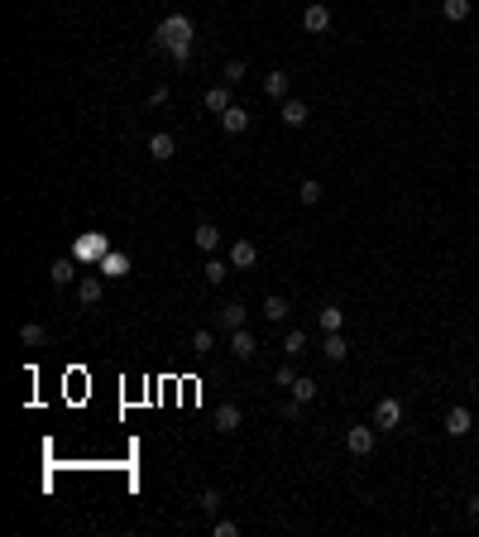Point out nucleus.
Returning a JSON list of instances; mask_svg holds the SVG:
<instances>
[{
    "label": "nucleus",
    "mask_w": 479,
    "mask_h": 537,
    "mask_svg": "<svg viewBox=\"0 0 479 537\" xmlns=\"http://www.w3.org/2000/svg\"><path fill=\"white\" fill-rule=\"evenodd\" d=\"M149 48H163V53H173V63H187L192 58V19L187 14H168V19L154 29Z\"/></svg>",
    "instance_id": "f257e3e1"
},
{
    "label": "nucleus",
    "mask_w": 479,
    "mask_h": 537,
    "mask_svg": "<svg viewBox=\"0 0 479 537\" xmlns=\"http://www.w3.org/2000/svg\"><path fill=\"white\" fill-rule=\"evenodd\" d=\"M302 29H307V34H326V29H331V10H326L321 0H312V5L302 10Z\"/></svg>",
    "instance_id": "f03ea898"
},
{
    "label": "nucleus",
    "mask_w": 479,
    "mask_h": 537,
    "mask_svg": "<svg viewBox=\"0 0 479 537\" xmlns=\"http://www.w3.org/2000/svg\"><path fill=\"white\" fill-rule=\"evenodd\" d=\"M398 423H402V403H398V398H379V408H374V427L393 432Z\"/></svg>",
    "instance_id": "7ed1b4c3"
},
{
    "label": "nucleus",
    "mask_w": 479,
    "mask_h": 537,
    "mask_svg": "<svg viewBox=\"0 0 479 537\" xmlns=\"http://www.w3.org/2000/svg\"><path fill=\"white\" fill-rule=\"evenodd\" d=\"M173 154H178V139H173L168 130H159V134H149V159H154V163H168Z\"/></svg>",
    "instance_id": "20e7f679"
},
{
    "label": "nucleus",
    "mask_w": 479,
    "mask_h": 537,
    "mask_svg": "<svg viewBox=\"0 0 479 537\" xmlns=\"http://www.w3.org/2000/svg\"><path fill=\"white\" fill-rule=\"evenodd\" d=\"M96 269H101V278H125V274H130V259H125L120 250H105V254L96 259Z\"/></svg>",
    "instance_id": "39448f33"
},
{
    "label": "nucleus",
    "mask_w": 479,
    "mask_h": 537,
    "mask_svg": "<svg viewBox=\"0 0 479 537\" xmlns=\"http://www.w3.org/2000/svg\"><path fill=\"white\" fill-rule=\"evenodd\" d=\"M254 350H259L254 331H249V326H235V331H230V355H235V360H249Z\"/></svg>",
    "instance_id": "423d86ee"
},
{
    "label": "nucleus",
    "mask_w": 479,
    "mask_h": 537,
    "mask_svg": "<svg viewBox=\"0 0 479 537\" xmlns=\"http://www.w3.org/2000/svg\"><path fill=\"white\" fill-rule=\"evenodd\" d=\"M230 264H235V269H254V264H259V245H254V240H235V245H230Z\"/></svg>",
    "instance_id": "0eeeda50"
},
{
    "label": "nucleus",
    "mask_w": 479,
    "mask_h": 537,
    "mask_svg": "<svg viewBox=\"0 0 479 537\" xmlns=\"http://www.w3.org/2000/svg\"><path fill=\"white\" fill-rule=\"evenodd\" d=\"M216 120H221V130H225V134H245V130H249V110H245V106L221 110Z\"/></svg>",
    "instance_id": "6e6552de"
},
{
    "label": "nucleus",
    "mask_w": 479,
    "mask_h": 537,
    "mask_svg": "<svg viewBox=\"0 0 479 537\" xmlns=\"http://www.w3.org/2000/svg\"><path fill=\"white\" fill-rule=\"evenodd\" d=\"M192 240H196V250H206V254H216V250H221V225H211V221H201V225L192 230Z\"/></svg>",
    "instance_id": "1a4fd4ad"
},
{
    "label": "nucleus",
    "mask_w": 479,
    "mask_h": 537,
    "mask_svg": "<svg viewBox=\"0 0 479 537\" xmlns=\"http://www.w3.org/2000/svg\"><path fill=\"white\" fill-rule=\"evenodd\" d=\"M321 355H326L331 365H340V360L350 355V341H345L340 331H326V341H321Z\"/></svg>",
    "instance_id": "9d476101"
},
{
    "label": "nucleus",
    "mask_w": 479,
    "mask_h": 537,
    "mask_svg": "<svg viewBox=\"0 0 479 537\" xmlns=\"http://www.w3.org/2000/svg\"><path fill=\"white\" fill-rule=\"evenodd\" d=\"M307 115H312V110H307V101H292V97L278 106V120H283V125H292V130H302V125H307Z\"/></svg>",
    "instance_id": "9b49d317"
},
{
    "label": "nucleus",
    "mask_w": 479,
    "mask_h": 537,
    "mask_svg": "<svg viewBox=\"0 0 479 537\" xmlns=\"http://www.w3.org/2000/svg\"><path fill=\"white\" fill-rule=\"evenodd\" d=\"M240 423H245L240 403H221L216 408V432H240Z\"/></svg>",
    "instance_id": "f8f14e48"
},
{
    "label": "nucleus",
    "mask_w": 479,
    "mask_h": 537,
    "mask_svg": "<svg viewBox=\"0 0 479 537\" xmlns=\"http://www.w3.org/2000/svg\"><path fill=\"white\" fill-rule=\"evenodd\" d=\"M374 432H379V427H350L345 446H350L355 456H369V451H374Z\"/></svg>",
    "instance_id": "ddd939ff"
},
{
    "label": "nucleus",
    "mask_w": 479,
    "mask_h": 537,
    "mask_svg": "<svg viewBox=\"0 0 479 537\" xmlns=\"http://www.w3.org/2000/svg\"><path fill=\"white\" fill-rule=\"evenodd\" d=\"M48 278H53V288H68V283L77 278V259H53V264H48Z\"/></svg>",
    "instance_id": "4468645a"
},
{
    "label": "nucleus",
    "mask_w": 479,
    "mask_h": 537,
    "mask_svg": "<svg viewBox=\"0 0 479 537\" xmlns=\"http://www.w3.org/2000/svg\"><path fill=\"white\" fill-rule=\"evenodd\" d=\"M201 101H206V110H211V115H221V110H230V106H235V101H230V87H225V82H221V87H206V97H201Z\"/></svg>",
    "instance_id": "2eb2a0df"
},
{
    "label": "nucleus",
    "mask_w": 479,
    "mask_h": 537,
    "mask_svg": "<svg viewBox=\"0 0 479 537\" xmlns=\"http://www.w3.org/2000/svg\"><path fill=\"white\" fill-rule=\"evenodd\" d=\"M245 322H249V307L230 298V303L221 307V326H225V331H235V326H245Z\"/></svg>",
    "instance_id": "dca6fc26"
},
{
    "label": "nucleus",
    "mask_w": 479,
    "mask_h": 537,
    "mask_svg": "<svg viewBox=\"0 0 479 537\" xmlns=\"http://www.w3.org/2000/svg\"><path fill=\"white\" fill-rule=\"evenodd\" d=\"M470 427H475L470 408H451V413H446V432H451V436H470Z\"/></svg>",
    "instance_id": "f3484780"
},
{
    "label": "nucleus",
    "mask_w": 479,
    "mask_h": 537,
    "mask_svg": "<svg viewBox=\"0 0 479 537\" xmlns=\"http://www.w3.org/2000/svg\"><path fill=\"white\" fill-rule=\"evenodd\" d=\"M101 293H105V278H82V283H77V303H82V307H96Z\"/></svg>",
    "instance_id": "a211bd4d"
},
{
    "label": "nucleus",
    "mask_w": 479,
    "mask_h": 537,
    "mask_svg": "<svg viewBox=\"0 0 479 537\" xmlns=\"http://www.w3.org/2000/svg\"><path fill=\"white\" fill-rule=\"evenodd\" d=\"M287 394H292V403H302V408H307V403L321 394V384H316V379H292V384H287Z\"/></svg>",
    "instance_id": "6ab92c4d"
},
{
    "label": "nucleus",
    "mask_w": 479,
    "mask_h": 537,
    "mask_svg": "<svg viewBox=\"0 0 479 537\" xmlns=\"http://www.w3.org/2000/svg\"><path fill=\"white\" fill-rule=\"evenodd\" d=\"M230 269H235V264H230V259H216V254H211V259L201 264V274H206V283H216V288L225 283V274H230Z\"/></svg>",
    "instance_id": "aec40b11"
},
{
    "label": "nucleus",
    "mask_w": 479,
    "mask_h": 537,
    "mask_svg": "<svg viewBox=\"0 0 479 537\" xmlns=\"http://www.w3.org/2000/svg\"><path fill=\"white\" fill-rule=\"evenodd\" d=\"M105 250H110V245H105L101 235H82V240H77V259H101Z\"/></svg>",
    "instance_id": "412c9836"
},
{
    "label": "nucleus",
    "mask_w": 479,
    "mask_h": 537,
    "mask_svg": "<svg viewBox=\"0 0 479 537\" xmlns=\"http://www.w3.org/2000/svg\"><path fill=\"white\" fill-rule=\"evenodd\" d=\"M287 312H292V307H287L283 293H269V298H264V317H269V322H283Z\"/></svg>",
    "instance_id": "4be33fe9"
},
{
    "label": "nucleus",
    "mask_w": 479,
    "mask_h": 537,
    "mask_svg": "<svg viewBox=\"0 0 479 537\" xmlns=\"http://www.w3.org/2000/svg\"><path fill=\"white\" fill-rule=\"evenodd\" d=\"M297 202H302V207H316V202H321V183H316V178H302V183H297Z\"/></svg>",
    "instance_id": "5701e85b"
},
{
    "label": "nucleus",
    "mask_w": 479,
    "mask_h": 537,
    "mask_svg": "<svg viewBox=\"0 0 479 537\" xmlns=\"http://www.w3.org/2000/svg\"><path fill=\"white\" fill-rule=\"evenodd\" d=\"M192 350H196V355H211V350H216V331H211V326H196V331H192Z\"/></svg>",
    "instance_id": "b1692460"
},
{
    "label": "nucleus",
    "mask_w": 479,
    "mask_h": 537,
    "mask_svg": "<svg viewBox=\"0 0 479 537\" xmlns=\"http://www.w3.org/2000/svg\"><path fill=\"white\" fill-rule=\"evenodd\" d=\"M302 350H307V331H302V326H292V331L283 336V355H292V360H297Z\"/></svg>",
    "instance_id": "393cba45"
},
{
    "label": "nucleus",
    "mask_w": 479,
    "mask_h": 537,
    "mask_svg": "<svg viewBox=\"0 0 479 537\" xmlns=\"http://www.w3.org/2000/svg\"><path fill=\"white\" fill-rule=\"evenodd\" d=\"M264 92H269L274 101H287V72H269V77H264Z\"/></svg>",
    "instance_id": "a878e982"
},
{
    "label": "nucleus",
    "mask_w": 479,
    "mask_h": 537,
    "mask_svg": "<svg viewBox=\"0 0 479 537\" xmlns=\"http://www.w3.org/2000/svg\"><path fill=\"white\" fill-rule=\"evenodd\" d=\"M441 14H446L451 24H465V19H470V0H446V5H441Z\"/></svg>",
    "instance_id": "bb28decb"
},
{
    "label": "nucleus",
    "mask_w": 479,
    "mask_h": 537,
    "mask_svg": "<svg viewBox=\"0 0 479 537\" xmlns=\"http://www.w3.org/2000/svg\"><path fill=\"white\" fill-rule=\"evenodd\" d=\"M316 322H321V331H340V326H345V312H340V307H321Z\"/></svg>",
    "instance_id": "cd10ccee"
},
{
    "label": "nucleus",
    "mask_w": 479,
    "mask_h": 537,
    "mask_svg": "<svg viewBox=\"0 0 479 537\" xmlns=\"http://www.w3.org/2000/svg\"><path fill=\"white\" fill-rule=\"evenodd\" d=\"M19 341H24V345H43V341H48V331H43L39 322H24V326H19Z\"/></svg>",
    "instance_id": "c85d7f7f"
},
{
    "label": "nucleus",
    "mask_w": 479,
    "mask_h": 537,
    "mask_svg": "<svg viewBox=\"0 0 479 537\" xmlns=\"http://www.w3.org/2000/svg\"><path fill=\"white\" fill-rule=\"evenodd\" d=\"M211 537H240V523H235V518H221V514H216V518H211Z\"/></svg>",
    "instance_id": "c756f323"
},
{
    "label": "nucleus",
    "mask_w": 479,
    "mask_h": 537,
    "mask_svg": "<svg viewBox=\"0 0 479 537\" xmlns=\"http://www.w3.org/2000/svg\"><path fill=\"white\" fill-rule=\"evenodd\" d=\"M221 82H225V87L245 82V58H230V63H225V72H221Z\"/></svg>",
    "instance_id": "7c9ffc66"
},
{
    "label": "nucleus",
    "mask_w": 479,
    "mask_h": 537,
    "mask_svg": "<svg viewBox=\"0 0 479 537\" xmlns=\"http://www.w3.org/2000/svg\"><path fill=\"white\" fill-rule=\"evenodd\" d=\"M196 509L216 518V514H221V494H216V489H201V494H196Z\"/></svg>",
    "instance_id": "2f4dec72"
},
{
    "label": "nucleus",
    "mask_w": 479,
    "mask_h": 537,
    "mask_svg": "<svg viewBox=\"0 0 479 537\" xmlns=\"http://www.w3.org/2000/svg\"><path fill=\"white\" fill-rule=\"evenodd\" d=\"M292 379H297V369H292V365H278V369H274V384H292Z\"/></svg>",
    "instance_id": "473e14b6"
},
{
    "label": "nucleus",
    "mask_w": 479,
    "mask_h": 537,
    "mask_svg": "<svg viewBox=\"0 0 479 537\" xmlns=\"http://www.w3.org/2000/svg\"><path fill=\"white\" fill-rule=\"evenodd\" d=\"M149 106H168V87H154V92H149Z\"/></svg>",
    "instance_id": "72a5a7b5"
},
{
    "label": "nucleus",
    "mask_w": 479,
    "mask_h": 537,
    "mask_svg": "<svg viewBox=\"0 0 479 537\" xmlns=\"http://www.w3.org/2000/svg\"><path fill=\"white\" fill-rule=\"evenodd\" d=\"M470 518H475V523H479V494H475V499H470Z\"/></svg>",
    "instance_id": "f704fd0d"
},
{
    "label": "nucleus",
    "mask_w": 479,
    "mask_h": 537,
    "mask_svg": "<svg viewBox=\"0 0 479 537\" xmlns=\"http://www.w3.org/2000/svg\"><path fill=\"white\" fill-rule=\"evenodd\" d=\"M475 394H479V384H475Z\"/></svg>",
    "instance_id": "c9c22d12"
}]
</instances>
